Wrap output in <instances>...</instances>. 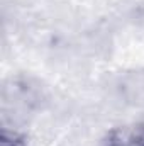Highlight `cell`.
Returning a JSON list of instances; mask_svg holds the SVG:
<instances>
[{"instance_id": "obj_1", "label": "cell", "mask_w": 144, "mask_h": 146, "mask_svg": "<svg viewBox=\"0 0 144 146\" xmlns=\"http://www.w3.org/2000/svg\"><path fill=\"white\" fill-rule=\"evenodd\" d=\"M102 146H144V121L110 127Z\"/></svg>"}, {"instance_id": "obj_2", "label": "cell", "mask_w": 144, "mask_h": 146, "mask_svg": "<svg viewBox=\"0 0 144 146\" xmlns=\"http://www.w3.org/2000/svg\"><path fill=\"white\" fill-rule=\"evenodd\" d=\"M0 146H27V139L19 131L3 127L0 133Z\"/></svg>"}]
</instances>
